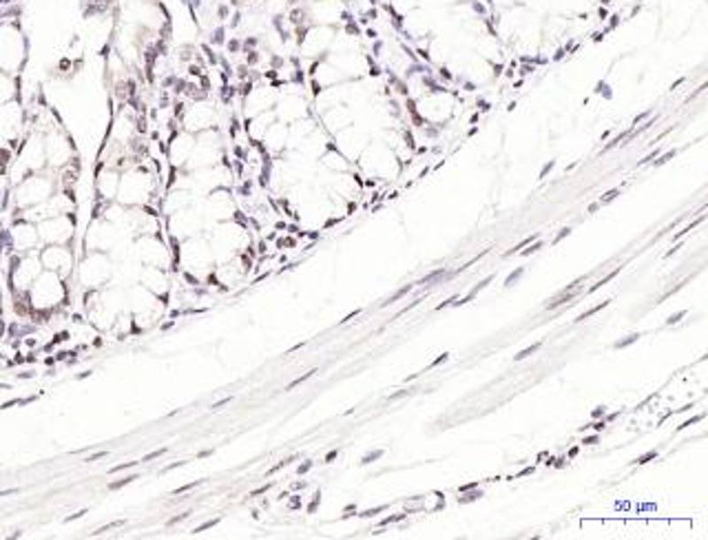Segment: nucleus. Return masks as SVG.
I'll list each match as a JSON object with an SVG mask.
<instances>
[{
	"mask_svg": "<svg viewBox=\"0 0 708 540\" xmlns=\"http://www.w3.org/2000/svg\"><path fill=\"white\" fill-rule=\"evenodd\" d=\"M310 16L317 25L330 27L332 22H339L348 18L341 0H310Z\"/></svg>",
	"mask_w": 708,
	"mask_h": 540,
	"instance_id": "obj_1",
	"label": "nucleus"
},
{
	"mask_svg": "<svg viewBox=\"0 0 708 540\" xmlns=\"http://www.w3.org/2000/svg\"><path fill=\"white\" fill-rule=\"evenodd\" d=\"M575 297H580V288H575V290H569V292H562V295H556V299L549 301V304L544 305V310H549V312H551V310H556V308H560V305H565L566 301H573Z\"/></svg>",
	"mask_w": 708,
	"mask_h": 540,
	"instance_id": "obj_2",
	"label": "nucleus"
},
{
	"mask_svg": "<svg viewBox=\"0 0 708 540\" xmlns=\"http://www.w3.org/2000/svg\"><path fill=\"white\" fill-rule=\"evenodd\" d=\"M389 4H392L394 12L403 18L405 13H410L412 9L420 7V0H389Z\"/></svg>",
	"mask_w": 708,
	"mask_h": 540,
	"instance_id": "obj_3",
	"label": "nucleus"
},
{
	"mask_svg": "<svg viewBox=\"0 0 708 540\" xmlns=\"http://www.w3.org/2000/svg\"><path fill=\"white\" fill-rule=\"evenodd\" d=\"M491 282H494V277H485V279H482V282H481V283H476V286H473V288H472V290H469V292H467V297H463V299H460V301H458V299H456V301H454V305H463V304H467V301H472V299H473V297H476V295H478V292H481V290H485V288H487V286H489V283H491Z\"/></svg>",
	"mask_w": 708,
	"mask_h": 540,
	"instance_id": "obj_4",
	"label": "nucleus"
},
{
	"mask_svg": "<svg viewBox=\"0 0 708 540\" xmlns=\"http://www.w3.org/2000/svg\"><path fill=\"white\" fill-rule=\"evenodd\" d=\"M485 496V491L481 490V487H473V490L469 491H463V494L458 496V505H469V503H476L478 498H482Z\"/></svg>",
	"mask_w": 708,
	"mask_h": 540,
	"instance_id": "obj_5",
	"label": "nucleus"
},
{
	"mask_svg": "<svg viewBox=\"0 0 708 540\" xmlns=\"http://www.w3.org/2000/svg\"><path fill=\"white\" fill-rule=\"evenodd\" d=\"M412 288H414V286H412V283H407V286H403V288H398V290H396V292H394V295H389V297H388V299H385V301H383V304H381V308H388V305H392V304H396V301H398V299H403V297H405V295H407V292H412Z\"/></svg>",
	"mask_w": 708,
	"mask_h": 540,
	"instance_id": "obj_6",
	"label": "nucleus"
},
{
	"mask_svg": "<svg viewBox=\"0 0 708 540\" xmlns=\"http://www.w3.org/2000/svg\"><path fill=\"white\" fill-rule=\"evenodd\" d=\"M540 348H543V341H538V343L529 345V348H525V350H520V352H518V354H513V361H525V359H529L531 354L538 352Z\"/></svg>",
	"mask_w": 708,
	"mask_h": 540,
	"instance_id": "obj_7",
	"label": "nucleus"
},
{
	"mask_svg": "<svg viewBox=\"0 0 708 540\" xmlns=\"http://www.w3.org/2000/svg\"><path fill=\"white\" fill-rule=\"evenodd\" d=\"M620 270H622V266H618V268H615V270H611V273H609V274H606V277H602V279H600V282H597V283H593V286H591V288H589V292H587V295H591V292H596V290H597V288H602V286H606V283H609V282H611V279H615V277H618V274H620Z\"/></svg>",
	"mask_w": 708,
	"mask_h": 540,
	"instance_id": "obj_8",
	"label": "nucleus"
},
{
	"mask_svg": "<svg viewBox=\"0 0 708 540\" xmlns=\"http://www.w3.org/2000/svg\"><path fill=\"white\" fill-rule=\"evenodd\" d=\"M137 474H131V476H124V478H119V481H113V482H109V490L111 491H118V490H122V487H127V485H131V482H135L137 481Z\"/></svg>",
	"mask_w": 708,
	"mask_h": 540,
	"instance_id": "obj_9",
	"label": "nucleus"
},
{
	"mask_svg": "<svg viewBox=\"0 0 708 540\" xmlns=\"http://www.w3.org/2000/svg\"><path fill=\"white\" fill-rule=\"evenodd\" d=\"M609 304H611V301H600V304H597V305H593V308H589L587 312H582V314H580V317L575 319V323H582V321H587L589 317H593V314H597V312H600L602 308H606V305H609Z\"/></svg>",
	"mask_w": 708,
	"mask_h": 540,
	"instance_id": "obj_10",
	"label": "nucleus"
},
{
	"mask_svg": "<svg viewBox=\"0 0 708 540\" xmlns=\"http://www.w3.org/2000/svg\"><path fill=\"white\" fill-rule=\"evenodd\" d=\"M640 336H642V335H640V332H631V335H627V336H624V339H620V341H615V343H613V348H615V350H622V348H628V345H631V343H635V341H637V339H640Z\"/></svg>",
	"mask_w": 708,
	"mask_h": 540,
	"instance_id": "obj_11",
	"label": "nucleus"
},
{
	"mask_svg": "<svg viewBox=\"0 0 708 540\" xmlns=\"http://www.w3.org/2000/svg\"><path fill=\"white\" fill-rule=\"evenodd\" d=\"M405 518H407V513H405V512H401V513H392V516L383 518V521L379 522V529H383V527H389V525H396V522L405 521Z\"/></svg>",
	"mask_w": 708,
	"mask_h": 540,
	"instance_id": "obj_12",
	"label": "nucleus"
},
{
	"mask_svg": "<svg viewBox=\"0 0 708 540\" xmlns=\"http://www.w3.org/2000/svg\"><path fill=\"white\" fill-rule=\"evenodd\" d=\"M522 274H525V268H522V266H518L516 270H513L512 274H507V279H504V288H512V286H516L518 282H520V277Z\"/></svg>",
	"mask_w": 708,
	"mask_h": 540,
	"instance_id": "obj_13",
	"label": "nucleus"
},
{
	"mask_svg": "<svg viewBox=\"0 0 708 540\" xmlns=\"http://www.w3.org/2000/svg\"><path fill=\"white\" fill-rule=\"evenodd\" d=\"M211 44H215V47H221V44H226V29H224V27H217V29L212 31Z\"/></svg>",
	"mask_w": 708,
	"mask_h": 540,
	"instance_id": "obj_14",
	"label": "nucleus"
},
{
	"mask_svg": "<svg viewBox=\"0 0 708 540\" xmlns=\"http://www.w3.org/2000/svg\"><path fill=\"white\" fill-rule=\"evenodd\" d=\"M383 454L385 451L383 450H374V451H367L366 456H363L361 459V465L363 467H366V465H370V463H374V460H379V459H383Z\"/></svg>",
	"mask_w": 708,
	"mask_h": 540,
	"instance_id": "obj_15",
	"label": "nucleus"
},
{
	"mask_svg": "<svg viewBox=\"0 0 708 540\" xmlns=\"http://www.w3.org/2000/svg\"><path fill=\"white\" fill-rule=\"evenodd\" d=\"M659 456V451L658 450H649L646 451V454H642V456H637L635 460H633V463H637V465H646V463H650V460H655Z\"/></svg>",
	"mask_w": 708,
	"mask_h": 540,
	"instance_id": "obj_16",
	"label": "nucleus"
},
{
	"mask_svg": "<svg viewBox=\"0 0 708 540\" xmlns=\"http://www.w3.org/2000/svg\"><path fill=\"white\" fill-rule=\"evenodd\" d=\"M317 372H319V370H310V372H305L304 376H299V379H295V381H292V383H288V385H286V390H288V392H290V390H295L296 385H301V383H304V381L312 379V376L317 374Z\"/></svg>",
	"mask_w": 708,
	"mask_h": 540,
	"instance_id": "obj_17",
	"label": "nucleus"
},
{
	"mask_svg": "<svg viewBox=\"0 0 708 540\" xmlns=\"http://www.w3.org/2000/svg\"><path fill=\"white\" fill-rule=\"evenodd\" d=\"M296 459H299V456H296V454H295V456H290V459H283L281 463H277V465H274V467H270V469H268V476H273V474H277L279 469H283V467H288V465H292Z\"/></svg>",
	"mask_w": 708,
	"mask_h": 540,
	"instance_id": "obj_18",
	"label": "nucleus"
},
{
	"mask_svg": "<svg viewBox=\"0 0 708 540\" xmlns=\"http://www.w3.org/2000/svg\"><path fill=\"white\" fill-rule=\"evenodd\" d=\"M385 509H388V505H379V507H372V509H366V512H361V513H357L358 518H374V516H379L381 512H385Z\"/></svg>",
	"mask_w": 708,
	"mask_h": 540,
	"instance_id": "obj_19",
	"label": "nucleus"
},
{
	"mask_svg": "<svg viewBox=\"0 0 708 540\" xmlns=\"http://www.w3.org/2000/svg\"><path fill=\"white\" fill-rule=\"evenodd\" d=\"M219 521L221 518H212V521H206V522H202V525L199 527H195L193 531H190V534H202V531H206V529H212V527L215 525H219Z\"/></svg>",
	"mask_w": 708,
	"mask_h": 540,
	"instance_id": "obj_20",
	"label": "nucleus"
},
{
	"mask_svg": "<svg viewBox=\"0 0 708 540\" xmlns=\"http://www.w3.org/2000/svg\"><path fill=\"white\" fill-rule=\"evenodd\" d=\"M441 274H445V268H436V270H432V273L429 274H425L423 279H420V286H425V283H429V282H434V279H438L441 277Z\"/></svg>",
	"mask_w": 708,
	"mask_h": 540,
	"instance_id": "obj_21",
	"label": "nucleus"
},
{
	"mask_svg": "<svg viewBox=\"0 0 708 540\" xmlns=\"http://www.w3.org/2000/svg\"><path fill=\"white\" fill-rule=\"evenodd\" d=\"M204 482V478L202 481H195V482H186V485H181V487H177V490H173V496H177V494H184V491H190L193 490V487H197V485H202Z\"/></svg>",
	"mask_w": 708,
	"mask_h": 540,
	"instance_id": "obj_22",
	"label": "nucleus"
},
{
	"mask_svg": "<svg viewBox=\"0 0 708 540\" xmlns=\"http://www.w3.org/2000/svg\"><path fill=\"white\" fill-rule=\"evenodd\" d=\"M706 419V414H697V416H693V419H689V420H684V423L680 425V428H677V432H681V429H686V428H690V425H695V423H699V420H704Z\"/></svg>",
	"mask_w": 708,
	"mask_h": 540,
	"instance_id": "obj_23",
	"label": "nucleus"
},
{
	"mask_svg": "<svg viewBox=\"0 0 708 540\" xmlns=\"http://www.w3.org/2000/svg\"><path fill=\"white\" fill-rule=\"evenodd\" d=\"M140 463V460H128V463H122V465H115V467L109 469V474H118V472H124V469L128 467H135V465Z\"/></svg>",
	"mask_w": 708,
	"mask_h": 540,
	"instance_id": "obj_24",
	"label": "nucleus"
},
{
	"mask_svg": "<svg viewBox=\"0 0 708 540\" xmlns=\"http://www.w3.org/2000/svg\"><path fill=\"white\" fill-rule=\"evenodd\" d=\"M122 525H124V521L109 522V525H104V527H100V529H97V531H93V536H102V534H106V531H109V529H115V527H122Z\"/></svg>",
	"mask_w": 708,
	"mask_h": 540,
	"instance_id": "obj_25",
	"label": "nucleus"
},
{
	"mask_svg": "<svg viewBox=\"0 0 708 540\" xmlns=\"http://www.w3.org/2000/svg\"><path fill=\"white\" fill-rule=\"evenodd\" d=\"M319 505H321V491H314V496H312V503H310L308 507H305V509H308V513H314V512H317V507H319Z\"/></svg>",
	"mask_w": 708,
	"mask_h": 540,
	"instance_id": "obj_26",
	"label": "nucleus"
},
{
	"mask_svg": "<svg viewBox=\"0 0 708 540\" xmlns=\"http://www.w3.org/2000/svg\"><path fill=\"white\" fill-rule=\"evenodd\" d=\"M529 246H531V248H527V251H520V255H522V257H529V255H534V252H538V251H540V248H543V246H544V243H543V242H540V239H538V242H534V243H529Z\"/></svg>",
	"mask_w": 708,
	"mask_h": 540,
	"instance_id": "obj_27",
	"label": "nucleus"
},
{
	"mask_svg": "<svg viewBox=\"0 0 708 540\" xmlns=\"http://www.w3.org/2000/svg\"><path fill=\"white\" fill-rule=\"evenodd\" d=\"M684 317H686V310H680V312L671 314V317L666 319V326H675V323H680Z\"/></svg>",
	"mask_w": 708,
	"mask_h": 540,
	"instance_id": "obj_28",
	"label": "nucleus"
},
{
	"mask_svg": "<svg viewBox=\"0 0 708 540\" xmlns=\"http://www.w3.org/2000/svg\"><path fill=\"white\" fill-rule=\"evenodd\" d=\"M164 454H166V447H162V450H158V451H150V454H146L140 463H150V460L158 459V456H164Z\"/></svg>",
	"mask_w": 708,
	"mask_h": 540,
	"instance_id": "obj_29",
	"label": "nucleus"
},
{
	"mask_svg": "<svg viewBox=\"0 0 708 540\" xmlns=\"http://www.w3.org/2000/svg\"><path fill=\"white\" fill-rule=\"evenodd\" d=\"M226 47H228L230 53H239V49H242V40H239V38L228 40V42H226Z\"/></svg>",
	"mask_w": 708,
	"mask_h": 540,
	"instance_id": "obj_30",
	"label": "nucleus"
},
{
	"mask_svg": "<svg viewBox=\"0 0 708 540\" xmlns=\"http://www.w3.org/2000/svg\"><path fill=\"white\" fill-rule=\"evenodd\" d=\"M312 467H314L312 460H304V463H301L299 467H296V474H299V476H304V474H308Z\"/></svg>",
	"mask_w": 708,
	"mask_h": 540,
	"instance_id": "obj_31",
	"label": "nucleus"
},
{
	"mask_svg": "<svg viewBox=\"0 0 708 540\" xmlns=\"http://www.w3.org/2000/svg\"><path fill=\"white\" fill-rule=\"evenodd\" d=\"M606 416V407L604 405H597V407H593L591 410V419L596 420V419H604Z\"/></svg>",
	"mask_w": 708,
	"mask_h": 540,
	"instance_id": "obj_32",
	"label": "nucleus"
},
{
	"mask_svg": "<svg viewBox=\"0 0 708 540\" xmlns=\"http://www.w3.org/2000/svg\"><path fill=\"white\" fill-rule=\"evenodd\" d=\"M618 195H620V189H613V190H609V193H606V195H604V197H602V199H600V206H602V204H609V202H611V199H615V197H618Z\"/></svg>",
	"mask_w": 708,
	"mask_h": 540,
	"instance_id": "obj_33",
	"label": "nucleus"
},
{
	"mask_svg": "<svg viewBox=\"0 0 708 540\" xmlns=\"http://www.w3.org/2000/svg\"><path fill=\"white\" fill-rule=\"evenodd\" d=\"M671 158H675V150H668V153H664L662 158L655 159V166H662V164H666Z\"/></svg>",
	"mask_w": 708,
	"mask_h": 540,
	"instance_id": "obj_34",
	"label": "nucleus"
},
{
	"mask_svg": "<svg viewBox=\"0 0 708 540\" xmlns=\"http://www.w3.org/2000/svg\"><path fill=\"white\" fill-rule=\"evenodd\" d=\"M268 490H273V482H266V485H264V487H259V490L250 491V498H257V496L266 494V491H268Z\"/></svg>",
	"mask_w": 708,
	"mask_h": 540,
	"instance_id": "obj_35",
	"label": "nucleus"
},
{
	"mask_svg": "<svg viewBox=\"0 0 708 540\" xmlns=\"http://www.w3.org/2000/svg\"><path fill=\"white\" fill-rule=\"evenodd\" d=\"M181 465H186V460H177V463H171V465H166V467H162V469H159V474H168V472H173V469H177V467H181Z\"/></svg>",
	"mask_w": 708,
	"mask_h": 540,
	"instance_id": "obj_36",
	"label": "nucleus"
},
{
	"mask_svg": "<svg viewBox=\"0 0 708 540\" xmlns=\"http://www.w3.org/2000/svg\"><path fill=\"white\" fill-rule=\"evenodd\" d=\"M189 516H190V512H184V513H180V516L171 518V521H168V527H173V525H177V522L186 521V518H189Z\"/></svg>",
	"mask_w": 708,
	"mask_h": 540,
	"instance_id": "obj_37",
	"label": "nucleus"
},
{
	"mask_svg": "<svg viewBox=\"0 0 708 540\" xmlns=\"http://www.w3.org/2000/svg\"><path fill=\"white\" fill-rule=\"evenodd\" d=\"M447 359H450V354H447V352H442L441 357H436V359H434L432 363H429V367H436V366H441V363H445Z\"/></svg>",
	"mask_w": 708,
	"mask_h": 540,
	"instance_id": "obj_38",
	"label": "nucleus"
},
{
	"mask_svg": "<svg viewBox=\"0 0 708 540\" xmlns=\"http://www.w3.org/2000/svg\"><path fill=\"white\" fill-rule=\"evenodd\" d=\"M534 472H535V467H534V465H531V467H525V469H522V472H518V474H516V476H512V478H509V481H513V478H522V476H529V474H534Z\"/></svg>",
	"mask_w": 708,
	"mask_h": 540,
	"instance_id": "obj_39",
	"label": "nucleus"
},
{
	"mask_svg": "<svg viewBox=\"0 0 708 540\" xmlns=\"http://www.w3.org/2000/svg\"><path fill=\"white\" fill-rule=\"evenodd\" d=\"M87 512H88V509H80V512H75V513H71V516H66V518H65V522L78 521V518H82Z\"/></svg>",
	"mask_w": 708,
	"mask_h": 540,
	"instance_id": "obj_40",
	"label": "nucleus"
},
{
	"mask_svg": "<svg viewBox=\"0 0 708 540\" xmlns=\"http://www.w3.org/2000/svg\"><path fill=\"white\" fill-rule=\"evenodd\" d=\"M104 456H109V451H97V454L87 456V460H84V463H93V460H97V459H104Z\"/></svg>",
	"mask_w": 708,
	"mask_h": 540,
	"instance_id": "obj_41",
	"label": "nucleus"
},
{
	"mask_svg": "<svg viewBox=\"0 0 708 540\" xmlns=\"http://www.w3.org/2000/svg\"><path fill=\"white\" fill-rule=\"evenodd\" d=\"M305 487H308V482L305 481H295L290 485V491H301V490H305Z\"/></svg>",
	"mask_w": 708,
	"mask_h": 540,
	"instance_id": "obj_42",
	"label": "nucleus"
},
{
	"mask_svg": "<svg viewBox=\"0 0 708 540\" xmlns=\"http://www.w3.org/2000/svg\"><path fill=\"white\" fill-rule=\"evenodd\" d=\"M230 401H233V397H226V398H221V401L212 403V407H211V410H221V407H224L226 403H230Z\"/></svg>",
	"mask_w": 708,
	"mask_h": 540,
	"instance_id": "obj_43",
	"label": "nucleus"
},
{
	"mask_svg": "<svg viewBox=\"0 0 708 540\" xmlns=\"http://www.w3.org/2000/svg\"><path fill=\"white\" fill-rule=\"evenodd\" d=\"M569 235H571V228H562L560 233H558V237L553 239V243H560L562 239H565V237H569Z\"/></svg>",
	"mask_w": 708,
	"mask_h": 540,
	"instance_id": "obj_44",
	"label": "nucleus"
},
{
	"mask_svg": "<svg viewBox=\"0 0 708 540\" xmlns=\"http://www.w3.org/2000/svg\"><path fill=\"white\" fill-rule=\"evenodd\" d=\"M597 441H600V436H597V434H591V436H584L582 445H596Z\"/></svg>",
	"mask_w": 708,
	"mask_h": 540,
	"instance_id": "obj_45",
	"label": "nucleus"
},
{
	"mask_svg": "<svg viewBox=\"0 0 708 540\" xmlns=\"http://www.w3.org/2000/svg\"><path fill=\"white\" fill-rule=\"evenodd\" d=\"M288 507H290V509H301V496H292L290 503H288Z\"/></svg>",
	"mask_w": 708,
	"mask_h": 540,
	"instance_id": "obj_46",
	"label": "nucleus"
},
{
	"mask_svg": "<svg viewBox=\"0 0 708 540\" xmlns=\"http://www.w3.org/2000/svg\"><path fill=\"white\" fill-rule=\"evenodd\" d=\"M473 487H478V481H473V482H465V485H460V487H458V494H463V491L473 490Z\"/></svg>",
	"mask_w": 708,
	"mask_h": 540,
	"instance_id": "obj_47",
	"label": "nucleus"
},
{
	"mask_svg": "<svg viewBox=\"0 0 708 540\" xmlns=\"http://www.w3.org/2000/svg\"><path fill=\"white\" fill-rule=\"evenodd\" d=\"M336 456H339V450H330L326 454V459H323V463H332V460H335Z\"/></svg>",
	"mask_w": 708,
	"mask_h": 540,
	"instance_id": "obj_48",
	"label": "nucleus"
},
{
	"mask_svg": "<svg viewBox=\"0 0 708 540\" xmlns=\"http://www.w3.org/2000/svg\"><path fill=\"white\" fill-rule=\"evenodd\" d=\"M458 299V297H450V299L447 301H442V304H438L436 305V310H442V308H447V305H454V301Z\"/></svg>",
	"mask_w": 708,
	"mask_h": 540,
	"instance_id": "obj_49",
	"label": "nucleus"
},
{
	"mask_svg": "<svg viewBox=\"0 0 708 540\" xmlns=\"http://www.w3.org/2000/svg\"><path fill=\"white\" fill-rule=\"evenodd\" d=\"M358 314H361V310H354V312H350L348 317L341 319V326H343V323H348V321H352V319H354V317H358Z\"/></svg>",
	"mask_w": 708,
	"mask_h": 540,
	"instance_id": "obj_50",
	"label": "nucleus"
},
{
	"mask_svg": "<svg viewBox=\"0 0 708 540\" xmlns=\"http://www.w3.org/2000/svg\"><path fill=\"white\" fill-rule=\"evenodd\" d=\"M405 394H407V390H401V392H396V394H389V397H388V401H396V398L405 397Z\"/></svg>",
	"mask_w": 708,
	"mask_h": 540,
	"instance_id": "obj_51",
	"label": "nucleus"
},
{
	"mask_svg": "<svg viewBox=\"0 0 708 540\" xmlns=\"http://www.w3.org/2000/svg\"><path fill=\"white\" fill-rule=\"evenodd\" d=\"M423 509H425V505H419V507H407L405 513H419V512H423Z\"/></svg>",
	"mask_w": 708,
	"mask_h": 540,
	"instance_id": "obj_52",
	"label": "nucleus"
},
{
	"mask_svg": "<svg viewBox=\"0 0 708 540\" xmlns=\"http://www.w3.org/2000/svg\"><path fill=\"white\" fill-rule=\"evenodd\" d=\"M212 451H215V450H204V451H199L197 459H208V456H212Z\"/></svg>",
	"mask_w": 708,
	"mask_h": 540,
	"instance_id": "obj_53",
	"label": "nucleus"
},
{
	"mask_svg": "<svg viewBox=\"0 0 708 540\" xmlns=\"http://www.w3.org/2000/svg\"><path fill=\"white\" fill-rule=\"evenodd\" d=\"M578 451H580V447H571L569 454H566V459H575V456H578Z\"/></svg>",
	"mask_w": 708,
	"mask_h": 540,
	"instance_id": "obj_54",
	"label": "nucleus"
},
{
	"mask_svg": "<svg viewBox=\"0 0 708 540\" xmlns=\"http://www.w3.org/2000/svg\"><path fill=\"white\" fill-rule=\"evenodd\" d=\"M442 4H460V3H469V0H441Z\"/></svg>",
	"mask_w": 708,
	"mask_h": 540,
	"instance_id": "obj_55",
	"label": "nucleus"
},
{
	"mask_svg": "<svg viewBox=\"0 0 708 540\" xmlns=\"http://www.w3.org/2000/svg\"><path fill=\"white\" fill-rule=\"evenodd\" d=\"M597 208H600V204H591V206H589V212H596Z\"/></svg>",
	"mask_w": 708,
	"mask_h": 540,
	"instance_id": "obj_56",
	"label": "nucleus"
},
{
	"mask_svg": "<svg viewBox=\"0 0 708 540\" xmlns=\"http://www.w3.org/2000/svg\"><path fill=\"white\" fill-rule=\"evenodd\" d=\"M383 3H389V0H383Z\"/></svg>",
	"mask_w": 708,
	"mask_h": 540,
	"instance_id": "obj_57",
	"label": "nucleus"
}]
</instances>
